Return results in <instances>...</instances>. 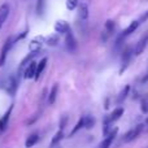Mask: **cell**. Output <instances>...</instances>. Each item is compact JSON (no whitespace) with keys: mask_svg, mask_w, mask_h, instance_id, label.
Listing matches in <instances>:
<instances>
[{"mask_svg":"<svg viewBox=\"0 0 148 148\" xmlns=\"http://www.w3.org/2000/svg\"><path fill=\"white\" fill-rule=\"evenodd\" d=\"M18 83H20V73L17 75H9L7 79L4 81V90L8 92L9 95H14L16 91H17V87H18Z\"/></svg>","mask_w":148,"mask_h":148,"instance_id":"1","label":"cell"},{"mask_svg":"<svg viewBox=\"0 0 148 148\" xmlns=\"http://www.w3.org/2000/svg\"><path fill=\"white\" fill-rule=\"evenodd\" d=\"M134 56V48L131 47H126L123 49L122 55H121V68H120V74H122L130 65V61Z\"/></svg>","mask_w":148,"mask_h":148,"instance_id":"2","label":"cell"},{"mask_svg":"<svg viewBox=\"0 0 148 148\" xmlns=\"http://www.w3.org/2000/svg\"><path fill=\"white\" fill-rule=\"evenodd\" d=\"M14 38L13 36H9V38L5 40V43L3 44V48H1V52H0V68L3 66V65L5 64V60H7V56L8 53H9L10 48L13 47V44H14Z\"/></svg>","mask_w":148,"mask_h":148,"instance_id":"3","label":"cell"},{"mask_svg":"<svg viewBox=\"0 0 148 148\" xmlns=\"http://www.w3.org/2000/svg\"><path fill=\"white\" fill-rule=\"evenodd\" d=\"M143 127H144V126L142 125V123H139V125H136L135 127H133L131 130H129L127 133L123 135V142H133V140H135V139L140 135L142 131H143Z\"/></svg>","mask_w":148,"mask_h":148,"instance_id":"4","label":"cell"},{"mask_svg":"<svg viewBox=\"0 0 148 148\" xmlns=\"http://www.w3.org/2000/svg\"><path fill=\"white\" fill-rule=\"evenodd\" d=\"M65 46H66V49L70 52V53H74L77 51V40L75 36H74L72 30H68L66 34H65Z\"/></svg>","mask_w":148,"mask_h":148,"instance_id":"5","label":"cell"},{"mask_svg":"<svg viewBox=\"0 0 148 148\" xmlns=\"http://www.w3.org/2000/svg\"><path fill=\"white\" fill-rule=\"evenodd\" d=\"M147 46H148V31L142 36L140 39H139L138 43H136L135 48H134V56H139V55H142L144 52V49H146Z\"/></svg>","mask_w":148,"mask_h":148,"instance_id":"6","label":"cell"},{"mask_svg":"<svg viewBox=\"0 0 148 148\" xmlns=\"http://www.w3.org/2000/svg\"><path fill=\"white\" fill-rule=\"evenodd\" d=\"M117 133H118V129H117V127L112 129V131H110V133L104 138V140L100 143L99 148H109L110 146H112L113 142H114L116 136H117Z\"/></svg>","mask_w":148,"mask_h":148,"instance_id":"7","label":"cell"},{"mask_svg":"<svg viewBox=\"0 0 148 148\" xmlns=\"http://www.w3.org/2000/svg\"><path fill=\"white\" fill-rule=\"evenodd\" d=\"M12 110H13V104L10 105L9 108L7 109V112L3 114V117L0 118V133H4L8 127V123H9V118L10 114H12Z\"/></svg>","mask_w":148,"mask_h":148,"instance_id":"8","label":"cell"},{"mask_svg":"<svg viewBox=\"0 0 148 148\" xmlns=\"http://www.w3.org/2000/svg\"><path fill=\"white\" fill-rule=\"evenodd\" d=\"M123 108L122 107H117L114 110H113L112 113H110L109 116H107V117L104 118L107 122H109V123H113V122H116L117 120H120L121 117H122V114H123Z\"/></svg>","mask_w":148,"mask_h":148,"instance_id":"9","label":"cell"},{"mask_svg":"<svg viewBox=\"0 0 148 148\" xmlns=\"http://www.w3.org/2000/svg\"><path fill=\"white\" fill-rule=\"evenodd\" d=\"M39 55V51H30V53L27 55V56L25 57V59L21 61V64H20V68H18V73L21 74V72L23 70V68H26V65H29L31 61H34V59H35L36 56Z\"/></svg>","mask_w":148,"mask_h":148,"instance_id":"10","label":"cell"},{"mask_svg":"<svg viewBox=\"0 0 148 148\" xmlns=\"http://www.w3.org/2000/svg\"><path fill=\"white\" fill-rule=\"evenodd\" d=\"M35 70H36V62L31 61L29 65H26L25 70H23V78L25 79H31L35 75Z\"/></svg>","mask_w":148,"mask_h":148,"instance_id":"11","label":"cell"},{"mask_svg":"<svg viewBox=\"0 0 148 148\" xmlns=\"http://www.w3.org/2000/svg\"><path fill=\"white\" fill-rule=\"evenodd\" d=\"M9 12H10V8L8 4L0 5V30H1V27L4 26L5 21H7L8 16H9Z\"/></svg>","mask_w":148,"mask_h":148,"instance_id":"12","label":"cell"},{"mask_svg":"<svg viewBox=\"0 0 148 148\" xmlns=\"http://www.w3.org/2000/svg\"><path fill=\"white\" fill-rule=\"evenodd\" d=\"M55 30H56V34H66V31L70 30V26L66 21L59 20L55 23Z\"/></svg>","mask_w":148,"mask_h":148,"instance_id":"13","label":"cell"},{"mask_svg":"<svg viewBox=\"0 0 148 148\" xmlns=\"http://www.w3.org/2000/svg\"><path fill=\"white\" fill-rule=\"evenodd\" d=\"M139 25H140V23H139V21H133V22H130V25H129L127 27H126L125 30H123L122 33L120 34V36H121V38L125 39L126 36H129L130 34H133L134 31H135L136 29L139 27Z\"/></svg>","mask_w":148,"mask_h":148,"instance_id":"14","label":"cell"},{"mask_svg":"<svg viewBox=\"0 0 148 148\" xmlns=\"http://www.w3.org/2000/svg\"><path fill=\"white\" fill-rule=\"evenodd\" d=\"M47 61H48V60H47V57H43V59H42L39 62H36V70H35V75H34V79H35V81H38V79L40 78L43 70L46 69Z\"/></svg>","mask_w":148,"mask_h":148,"instance_id":"15","label":"cell"},{"mask_svg":"<svg viewBox=\"0 0 148 148\" xmlns=\"http://www.w3.org/2000/svg\"><path fill=\"white\" fill-rule=\"evenodd\" d=\"M130 90H131V87H130V84H127V86H125L122 88V91L118 94V96H117V100H116V103H117V105H121L123 101H125L126 99H127V96L130 95Z\"/></svg>","mask_w":148,"mask_h":148,"instance_id":"16","label":"cell"},{"mask_svg":"<svg viewBox=\"0 0 148 148\" xmlns=\"http://www.w3.org/2000/svg\"><path fill=\"white\" fill-rule=\"evenodd\" d=\"M59 40H60L59 34H52V35L47 36V38H43V36H42V42L46 43L47 46H49V47L57 46V44H59Z\"/></svg>","mask_w":148,"mask_h":148,"instance_id":"17","label":"cell"},{"mask_svg":"<svg viewBox=\"0 0 148 148\" xmlns=\"http://www.w3.org/2000/svg\"><path fill=\"white\" fill-rule=\"evenodd\" d=\"M78 16L82 21H86L88 18V7L86 3H81L78 8Z\"/></svg>","mask_w":148,"mask_h":148,"instance_id":"18","label":"cell"},{"mask_svg":"<svg viewBox=\"0 0 148 148\" xmlns=\"http://www.w3.org/2000/svg\"><path fill=\"white\" fill-rule=\"evenodd\" d=\"M38 142H39V135H38V133H33V134H30V135L27 136V139H26L25 147H26V148H31V147L35 146Z\"/></svg>","mask_w":148,"mask_h":148,"instance_id":"19","label":"cell"},{"mask_svg":"<svg viewBox=\"0 0 148 148\" xmlns=\"http://www.w3.org/2000/svg\"><path fill=\"white\" fill-rule=\"evenodd\" d=\"M62 138H64V131L62 130H59L56 134L53 135V138H52L51 143H49V148H55L59 146V143L62 140Z\"/></svg>","mask_w":148,"mask_h":148,"instance_id":"20","label":"cell"},{"mask_svg":"<svg viewBox=\"0 0 148 148\" xmlns=\"http://www.w3.org/2000/svg\"><path fill=\"white\" fill-rule=\"evenodd\" d=\"M96 121H95L94 116L88 114V116H83V127L87 129V130H91L92 127L95 126Z\"/></svg>","mask_w":148,"mask_h":148,"instance_id":"21","label":"cell"},{"mask_svg":"<svg viewBox=\"0 0 148 148\" xmlns=\"http://www.w3.org/2000/svg\"><path fill=\"white\" fill-rule=\"evenodd\" d=\"M57 94H59V84H53L52 86V88H51V92H49V95H48V103L49 104H55V101H56V99H57Z\"/></svg>","mask_w":148,"mask_h":148,"instance_id":"22","label":"cell"},{"mask_svg":"<svg viewBox=\"0 0 148 148\" xmlns=\"http://www.w3.org/2000/svg\"><path fill=\"white\" fill-rule=\"evenodd\" d=\"M114 27H116L114 22H113L112 20H108L107 22H105V31H104V33L108 34V35H110V34L114 31Z\"/></svg>","mask_w":148,"mask_h":148,"instance_id":"23","label":"cell"},{"mask_svg":"<svg viewBox=\"0 0 148 148\" xmlns=\"http://www.w3.org/2000/svg\"><path fill=\"white\" fill-rule=\"evenodd\" d=\"M81 129H83V117H81V118H79V120H78V122L75 123V126H74V127H73L72 133H70V136H73L74 134H77L79 130H81Z\"/></svg>","mask_w":148,"mask_h":148,"instance_id":"24","label":"cell"},{"mask_svg":"<svg viewBox=\"0 0 148 148\" xmlns=\"http://www.w3.org/2000/svg\"><path fill=\"white\" fill-rule=\"evenodd\" d=\"M44 12V0H38L36 1V13L38 16H43Z\"/></svg>","mask_w":148,"mask_h":148,"instance_id":"25","label":"cell"},{"mask_svg":"<svg viewBox=\"0 0 148 148\" xmlns=\"http://www.w3.org/2000/svg\"><path fill=\"white\" fill-rule=\"evenodd\" d=\"M79 5L78 0H66V8L69 10H74Z\"/></svg>","mask_w":148,"mask_h":148,"instance_id":"26","label":"cell"},{"mask_svg":"<svg viewBox=\"0 0 148 148\" xmlns=\"http://www.w3.org/2000/svg\"><path fill=\"white\" fill-rule=\"evenodd\" d=\"M140 110L143 113H148V96L143 97L140 101Z\"/></svg>","mask_w":148,"mask_h":148,"instance_id":"27","label":"cell"},{"mask_svg":"<svg viewBox=\"0 0 148 148\" xmlns=\"http://www.w3.org/2000/svg\"><path fill=\"white\" fill-rule=\"evenodd\" d=\"M148 20V10H146V12L143 13V14H142V17L139 18V23H143V22H146V21Z\"/></svg>","mask_w":148,"mask_h":148,"instance_id":"28","label":"cell"},{"mask_svg":"<svg viewBox=\"0 0 148 148\" xmlns=\"http://www.w3.org/2000/svg\"><path fill=\"white\" fill-rule=\"evenodd\" d=\"M68 122V117L66 116H64V117H62V120H61V122H60V130H62V129L65 127V123Z\"/></svg>","mask_w":148,"mask_h":148,"instance_id":"29","label":"cell"},{"mask_svg":"<svg viewBox=\"0 0 148 148\" xmlns=\"http://www.w3.org/2000/svg\"><path fill=\"white\" fill-rule=\"evenodd\" d=\"M147 81H148V73L143 77V78H142V81H140V82H142V83H144V82H147Z\"/></svg>","mask_w":148,"mask_h":148,"instance_id":"30","label":"cell"},{"mask_svg":"<svg viewBox=\"0 0 148 148\" xmlns=\"http://www.w3.org/2000/svg\"><path fill=\"white\" fill-rule=\"evenodd\" d=\"M146 123H147V125H148V117H147V120H146Z\"/></svg>","mask_w":148,"mask_h":148,"instance_id":"31","label":"cell"}]
</instances>
